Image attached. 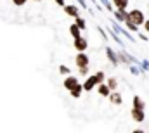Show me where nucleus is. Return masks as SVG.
I'll use <instances>...</instances> for the list:
<instances>
[{
  "label": "nucleus",
  "instance_id": "nucleus-19",
  "mask_svg": "<svg viewBox=\"0 0 149 133\" xmlns=\"http://www.w3.org/2000/svg\"><path fill=\"white\" fill-rule=\"evenodd\" d=\"M26 2H28V0H12V3H14V5H17V7H23Z\"/></svg>",
  "mask_w": 149,
  "mask_h": 133
},
{
  "label": "nucleus",
  "instance_id": "nucleus-8",
  "mask_svg": "<svg viewBox=\"0 0 149 133\" xmlns=\"http://www.w3.org/2000/svg\"><path fill=\"white\" fill-rule=\"evenodd\" d=\"M64 12H66L68 16H71V17H78V16H80L76 5H64Z\"/></svg>",
  "mask_w": 149,
  "mask_h": 133
},
{
  "label": "nucleus",
  "instance_id": "nucleus-4",
  "mask_svg": "<svg viewBox=\"0 0 149 133\" xmlns=\"http://www.w3.org/2000/svg\"><path fill=\"white\" fill-rule=\"evenodd\" d=\"M87 47H88V42L85 40V38H74V48L78 50V52H85L87 50Z\"/></svg>",
  "mask_w": 149,
  "mask_h": 133
},
{
  "label": "nucleus",
  "instance_id": "nucleus-22",
  "mask_svg": "<svg viewBox=\"0 0 149 133\" xmlns=\"http://www.w3.org/2000/svg\"><path fill=\"white\" fill-rule=\"evenodd\" d=\"M54 2H56L57 5H61V7H64V5H66V2H64V0H54Z\"/></svg>",
  "mask_w": 149,
  "mask_h": 133
},
{
  "label": "nucleus",
  "instance_id": "nucleus-16",
  "mask_svg": "<svg viewBox=\"0 0 149 133\" xmlns=\"http://www.w3.org/2000/svg\"><path fill=\"white\" fill-rule=\"evenodd\" d=\"M109 100H111L113 104H121V97H120V94H116V92H111Z\"/></svg>",
  "mask_w": 149,
  "mask_h": 133
},
{
  "label": "nucleus",
  "instance_id": "nucleus-17",
  "mask_svg": "<svg viewBox=\"0 0 149 133\" xmlns=\"http://www.w3.org/2000/svg\"><path fill=\"white\" fill-rule=\"evenodd\" d=\"M74 19H76V21H74V24H76L80 30H85V19H81L80 16H78V17H74Z\"/></svg>",
  "mask_w": 149,
  "mask_h": 133
},
{
  "label": "nucleus",
  "instance_id": "nucleus-12",
  "mask_svg": "<svg viewBox=\"0 0 149 133\" xmlns=\"http://www.w3.org/2000/svg\"><path fill=\"white\" fill-rule=\"evenodd\" d=\"M70 35H71L73 38H80V36H81V30H80L76 24H71V26H70Z\"/></svg>",
  "mask_w": 149,
  "mask_h": 133
},
{
  "label": "nucleus",
  "instance_id": "nucleus-11",
  "mask_svg": "<svg viewBox=\"0 0 149 133\" xmlns=\"http://www.w3.org/2000/svg\"><path fill=\"white\" fill-rule=\"evenodd\" d=\"M81 94H83V85H81V83H80L78 87H74L73 90H71V97H73V99L81 97Z\"/></svg>",
  "mask_w": 149,
  "mask_h": 133
},
{
  "label": "nucleus",
  "instance_id": "nucleus-23",
  "mask_svg": "<svg viewBox=\"0 0 149 133\" xmlns=\"http://www.w3.org/2000/svg\"><path fill=\"white\" fill-rule=\"evenodd\" d=\"M144 30L149 33V19H146V23H144Z\"/></svg>",
  "mask_w": 149,
  "mask_h": 133
},
{
  "label": "nucleus",
  "instance_id": "nucleus-15",
  "mask_svg": "<svg viewBox=\"0 0 149 133\" xmlns=\"http://www.w3.org/2000/svg\"><path fill=\"white\" fill-rule=\"evenodd\" d=\"M94 76H95V80H97V83H99V85H101V83H104V81H106V74H104V73H102V71H97V73H95V74H94Z\"/></svg>",
  "mask_w": 149,
  "mask_h": 133
},
{
  "label": "nucleus",
  "instance_id": "nucleus-6",
  "mask_svg": "<svg viewBox=\"0 0 149 133\" xmlns=\"http://www.w3.org/2000/svg\"><path fill=\"white\" fill-rule=\"evenodd\" d=\"M78 85H80V81H78V78H74V76H68V78L64 80V88L70 90V92L73 90L74 87H78Z\"/></svg>",
  "mask_w": 149,
  "mask_h": 133
},
{
  "label": "nucleus",
  "instance_id": "nucleus-10",
  "mask_svg": "<svg viewBox=\"0 0 149 133\" xmlns=\"http://www.w3.org/2000/svg\"><path fill=\"white\" fill-rule=\"evenodd\" d=\"M132 102H134V109H142V111H144V107H146V104L142 102V99H141L139 95H135Z\"/></svg>",
  "mask_w": 149,
  "mask_h": 133
},
{
  "label": "nucleus",
  "instance_id": "nucleus-9",
  "mask_svg": "<svg viewBox=\"0 0 149 133\" xmlns=\"http://www.w3.org/2000/svg\"><path fill=\"white\" fill-rule=\"evenodd\" d=\"M114 16H116V19H120V21H125V19L128 17V12H127V9H116Z\"/></svg>",
  "mask_w": 149,
  "mask_h": 133
},
{
  "label": "nucleus",
  "instance_id": "nucleus-18",
  "mask_svg": "<svg viewBox=\"0 0 149 133\" xmlns=\"http://www.w3.org/2000/svg\"><path fill=\"white\" fill-rule=\"evenodd\" d=\"M125 23H127V26H128V28H130L132 31H135V30H137V26H135V24H134V23H132L130 19H125Z\"/></svg>",
  "mask_w": 149,
  "mask_h": 133
},
{
  "label": "nucleus",
  "instance_id": "nucleus-5",
  "mask_svg": "<svg viewBox=\"0 0 149 133\" xmlns=\"http://www.w3.org/2000/svg\"><path fill=\"white\" fill-rule=\"evenodd\" d=\"M130 116H132V119L137 121V123H142L144 118H146V114H144L142 109H132V111H130Z\"/></svg>",
  "mask_w": 149,
  "mask_h": 133
},
{
  "label": "nucleus",
  "instance_id": "nucleus-13",
  "mask_svg": "<svg viewBox=\"0 0 149 133\" xmlns=\"http://www.w3.org/2000/svg\"><path fill=\"white\" fill-rule=\"evenodd\" d=\"M113 3L116 5V9H127L128 7V0H113Z\"/></svg>",
  "mask_w": 149,
  "mask_h": 133
},
{
  "label": "nucleus",
  "instance_id": "nucleus-14",
  "mask_svg": "<svg viewBox=\"0 0 149 133\" xmlns=\"http://www.w3.org/2000/svg\"><path fill=\"white\" fill-rule=\"evenodd\" d=\"M106 81H108L106 85L109 87V90H111V92H114V90H116V87H118V81H116V78H109V80H106Z\"/></svg>",
  "mask_w": 149,
  "mask_h": 133
},
{
  "label": "nucleus",
  "instance_id": "nucleus-25",
  "mask_svg": "<svg viewBox=\"0 0 149 133\" xmlns=\"http://www.w3.org/2000/svg\"><path fill=\"white\" fill-rule=\"evenodd\" d=\"M35 2H38V0H35Z\"/></svg>",
  "mask_w": 149,
  "mask_h": 133
},
{
  "label": "nucleus",
  "instance_id": "nucleus-2",
  "mask_svg": "<svg viewBox=\"0 0 149 133\" xmlns=\"http://www.w3.org/2000/svg\"><path fill=\"white\" fill-rule=\"evenodd\" d=\"M88 55L85 54V52H78L76 54V57H74V64H76V67L80 69V67H87L88 66Z\"/></svg>",
  "mask_w": 149,
  "mask_h": 133
},
{
  "label": "nucleus",
  "instance_id": "nucleus-24",
  "mask_svg": "<svg viewBox=\"0 0 149 133\" xmlns=\"http://www.w3.org/2000/svg\"><path fill=\"white\" fill-rule=\"evenodd\" d=\"M132 133H144V130H134Z\"/></svg>",
  "mask_w": 149,
  "mask_h": 133
},
{
  "label": "nucleus",
  "instance_id": "nucleus-1",
  "mask_svg": "<svg viewBox=\"0 0 149 133\" xmlns=\"http://www.w3.org/2000/svg\"><path fill=\"white\" fill-rule=\"evenodd\" d=\"M127 19H130V21H132L135 26H141V24H144V23H146L144 12H142V10H139V9H134V10H130Z\"/></svg>",
  "mask_w": 149,
  "mask_h": 133
},
{
  "label": "nucleus",
  "instance_id": "nucleus-7",
  "mask_svg": "<svg viewBox=\"0 0 149 133\" xmlns=\"http://www.w3.org/2000/svg\"><path fill=\"white\" fill-rule=\"evenodd\" d=\"M97 94L102 95V97H109L111 95V90H109V87L106 83H101V85H97Z\"/></svg>",
  "mask_w": 149,
  "mask_h": 133
},
{
  "label": "nucleus",
  "instance_id": "nucleus-21",
  "mask_svg": "<svg viewBox=\"0 0 149 133\" xmlns=\"http://www.w3.org/2000/svg\"><path fill=\"white\" fill-rule=\"evenodd\" d=\"M61 73H63V74H66V73H70V67H66V66H61Z\"/></svg>",
  "mask_w": 149,
  "mask_h": 133
},
{
  "label": "nucleus",
  "instance_id": "nucleus-20",
  "mask_svg": "<svg viewBox=\"0 0 149 133\" xmlns=\"http://www.w3.org/2000/svg\"><path fill=\"white\" fill-rule=\"evenodd\" d=\"M78 71H80V74H83V76H85V74L88 73V66H87V67H80Z\"/></svg>",
  "mask_w": 149,
  "mask_h": 133
},
{
  "label": "nucleus",
  "instance_id": "nucleus-3",
  "mask_svg": "<svg viewBox=\"0 0 149 133\" xmlns=\"http://www.w3.org/2000/svg\"><path fill=\"white\" fill-rule=\"evenodd\" d=\"M81 85H83V92H92V90H94V88H95V87H97L99 83H97L95 76L92 74V76H88V78H87V80H85V81H83Z\"/></svg>",
  "mask_w": 149,
  "mask_h": 133
}]
</instances>
